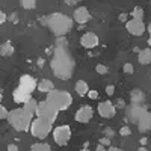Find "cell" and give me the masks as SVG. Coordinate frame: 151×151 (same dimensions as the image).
<instances>
[{"label": "cell", "mask_w": 151, "mask_h": 151, "mask_svg": "<svg viewBox=\"0 0 151 151\" xmlns=\"http://www.w3.org/2000/svg\"><path fill=\"white\" fill-rule=\"evenodd\" d=\"M8 113H9V110L5 106L0 104V119H6L8 118Z\"/></svg>", "instance_id": "obj_24"}, {"label": "cell", "mask_w": 151, "mask_h": 151, "mask_svg": "<svg viewBox=\"0 0 151 151\" xmlns=\"http://www.w3.org/2000/svg\"><path fill=\"white\" fill-rule=\"evenodd\" d=\"M97 150H98V151H103V150H106V145H103V144H98V145H97Z\"/></svg>", "instance_id": "obj_35"}, {"label": "cell", "mask_w": 151, "mask_h": 151, "mask_svg": "<svg viewBox=\"0 0 151 151\" xmlns=\"http://www.w3.org/2000/svg\"><path fill=\"white\" fill-rule=\"evenodd\" d=\"M94 116V110L91 106H82L77 112H76V121H79V122H89L91 118Z\"/></svg>", "instance_id": "obj_11"}, {"label": "cell", "mask_w": 151, "mask_h": 151, "mask_svg": "<svg viewBox=\"0 0 151 151\" xmlns=\"http://www.w3.org/2000/svg\"><path fill=\"white\" fill-rule=\"evenodd\" d=\"M104 133H106V136H107V137L113 136V132H112V129H109V127H107V129H104Z\"/></svg>", "instance_id": "obj_33"}, {"label": "cell", "mask_w": 151, "mask_h": 151, "mask_svg": "<svg viewBox=\"0 0 151 151\" xmlns=\"http://www.w3.org/2000/svg\"><path fill=\"white\" fill-rule=\"evenodd\" d=\"M86 95L89 97L91 100H97V98H98V92H97V91H88Z\"/></svg>", "instance_id": "obj_27"}, {"label": "cell", "mask_w": 151, "mask_h": 151, "mask_svg": "<svg viewBox=\"0 0 151 151\" xmlns=\"http://www.w3.org/2000/svg\"><path fill=\"white\" fill-rule=\"evenodd\" d=\"M9 20L14 23V24H17V23H18V15H17V12H12V14L9 15Z\"/></svg>", "instance_id": "obj_28"}, {"label": "cell", "mask_w": 151, "mask_h": 151, "mask_svg": "<svg viewBox=\"0 0 151 151\" xmlns=\"http://www.w3.org/2000/svg\"><path fill=\"white\" fill-rule=\"evenodd\" d=\"M118 18H119V21H122V23H124V21H127V14H121Z\"/></svg>", "instance_id": "obj_34"}, {"label": "cell", "mask_w": 151, "mask_h": 151, "mask_svg": "<svg viewBox=\"0 0 151 151\" xmlns=\"http://www.w3.org/2000/svg\"><path fill=\"white\" fill-rule=\"evenodd\" d=\"M52 125L53 124H50L48 121L36 116V119H32V124H30L29 130H30L32 136L38 137V139H44V137H47L48 133L52 132Z\"/></svg>", "instance_id": "obj_7"}, {"label": "cell", "mask_w": 151, "mask_h": 151, "mask_svg": "<svg viewBox=\"0 0 151 151\" xmlns=\"http://www.w3.org/2000/svg\"><path fill=\"white\" fill-rule=\"evenodd\" d=\"M36 88V80L29 74H24L21 76L20 79V85L18 88L14 91V100L17 103H24L27 98H30L32 95V91Z\"/></svg>", "instance_id": "obj_4"}, {"label": "cell", "mask_w": 151, "mask_h": 151, "mask_svg": "<svg viewBox=\"0 0 151 151\" xmlns=\"http://www.w3.org/2000/svg\"><path fill=\"white\" fill-rule=\"evenodd\" d=\"M113 92H115V86H113V85H107L106 86V95H113Z\"/></svg>", "instance_id": "obj_26"}, {"label": "cell", "mask_w": 151, "mask_h": 151, "mask_svg": "<svg viewBox=\"0 0 151 151\" xmlns=\"http://www.w3.org/2000/svg\"><path fill=\"white\" fill-rule=\"evenodd\" d=\"M137 60H139V64H142V65L151 64V48L141 50L139 55H137Z\"/></svg>", "instance_id": "obj_14"}, {"label": "cell", "mask_w": 151, "mask_h": 151, "mask_svg": "<svg viewBox=\"0 0 151 151\" xmlns=\"http://www.w3.org/2000/svg\"><path fill=\"white\" fill-rule=\"evenodd\" d=\"M8 150H9V151H17L18 147H17L15 144H9V145H8Z\"/></svg>", "instance_id": "obj_32"}, {"label": "cell", "mask_w": 151, "mask_h": 151, "mask_svg": "<svg viewBox=\"0 0 151 151\" xmlns=\"http://www.w3.org/2000/svg\"><path fill=\"white\" fill-rule=\"evenodd\" d=\"M23 104H24V106H23L24 109L29 110L30 113H33V115H35V112H36V106H38V101H36V100H35L33 97L27 98V100H26V101H24Z\"/></svg>", "instance_id": "obj_18"}, {"label": "cell", "mask_w": 151, "mask_h": 151, "mask_svg": "<svg viewBox=\"0 0 151 151\" xmlns=\"http://www.w3.org/2000/svg\"><path fill=\"white\" fill-rule=\"evenodd\" d=\"M109 150H110V151H116L118 148H116V147H109Z\"/></svg>", "instance_id": "obj_36"}, {"label": "cell", "mask_w": 151, "mask_h": 151, "mask_svg": "<svg viewBox=\"0 0 151 151\" xmlns=\"http://www.w3.org/2000/svg\"><path fill=\"white\" fill-rule=\"evenodd\" d=\"M35 115L30 113L29 110H26L24 107H18L14 109L8 113V122L11 124V127H14L17 132H27L30 129L32 124V118Z\"/></svg>", "instance_id": "obj_3"}, {"label": "cell", "mask_w": 151, "mask_h": 151, "mask_svg": "<svg viewBox=\"0 0 151 151\" xmlns=\"http://www.w3.org/2000/svg\"><path fill=\"white\" fill-rule=\"evenodd\" d=\"M100 144H103V145H110V137H101V139H100Z\"/></svg>", "instance_id": "obj_30"}, {"label": "cell", "mask_w": 151, "mask_h": 151, "mask_svg": "<svg viewBox=\"0 0 151 151\" xmlns=\"http://www.w3.org/2000/svg\"><path fill=\"white\" fill-rule=\"evenodd\" d=\"M79 2H82V0H65V3L70 5V6H74L76 3H79Z\"/></svg>", "instance_id": "obj_31"}, {"label": "cell", "mask_w": 151, "mask_h": 151, "mask_svg": "<svg viewBox=\"0 0 151 151\" xmlns=\"http://www.w3.org/2000/svg\"><path fill=\"white\" fill-rule=\"evenodd\" d=\"M15 52V48L14 45H12L9 41L3 42L2 45H0V56H3V58H8V56H12Z\"/></svg>", "instance_id": "obj_15"}, {"label": "cell", "mask_w": 151, "mask_h": 151, "mask_svg": "<svg viewBox=\"0 0 151 151\" xmlns=\"http://www.w3.org/2000/svg\"><path fill=\"white\" fill-rule=\"evenodd\" d=\"M98 113L101 118H106V119H110L115 116L116 113V106L113 104L112 101H101L98 104Z\"/></svg>", "instance_id": "obj_10"}, {"label": "cell", "mask_w": 151, "mask_h": 151, "mask_svg": "<svg viewBox=\"0 0 151 151\" xmlns=\"http://www.w3.org/2000/svg\"><path fill=\"white\" fill-rule=\"evenodd\" d=\"M6 20H8V15L5 14L3 11H0V24H3V23H6Z\"/></svg>", "instance_id": "obj_29"}, {"label": "cell", "mask_w": 151, "mask_h": 151, "mask_svg": "<svg viewBox=\"0 0 151 151\" xmlns=\"http://www.w3.org/2000/svg\"><path fill=\"white\" fill-rule=\"evenodd\" d=\"M70 137H71V129H70V125H59V127H56L53 130V139L58 145H67L68 141H70Z\"/></svg>", "instance_id": "obj_8"}, {"label": "cell", "mask_w": 151, "mask_h": 151, "mask_svg": "<svg viewBox=\"0 0 151 151\" xmlns=\"http://www.w3.org/2000/svg\"><path fill=\"white\" fill-rule=\"evenodd\" d=\"M88 91H89V88H88V83L85 80L76 82V92H77L80 97H85L88 94Z\"/></svg>", "instance_id": "obj_17"}, {"label": "cell", "mask_w": 151, "mask_h": 151, "mask_svg": "<svg viewBox=\"0 0 151 151\" xmlns=\"http://www.w3.org/2000/svg\"><path fill=\"white\" fill-rule=\"evenodd\" d=\"M91 20V14L89 11H88V8L85 6H80L74 11V21L79 23V24H86L88 21Z\"/></svg>", "instance_id": "obj_13"}, {"label": "cell", "mask_w": 151, "mask_h": 151, "mask_svg": "<svg viewBox=\"0 0 151 151\" xmlns=\"http://www.w3.org/2000/svg\"><path fill=\"white\" fill-rule=\"evenodd\" d=\"M122 71H124V74H133V65L130 64V62H127V64H124L122 65Z\"/></svg>", "instance_id": "obj_22"}, {"label": "cell", "mask_w": 151, "mask_h": 151, "mask_svg": "<svg viewBox=\"0 0 151 151\" xmlns=\"http://www.w3.org/2000/svg\"><path fill=\"white\" fill-rule=\"evenodd\" d=\"M58 107L53 106L50 101H47V100H44V101H40L36 106V112H35V115L38 118H42L45 121H48L50 124H55L56 118H58Z\"/></svg>", "instance_id": "obj_6"}, {"label": "cell", "mask_w": 151, "mask_h": 151, "mask_svg": "<svg viewBox=\"0 0 151 151\" xmlns=\"http://www.w3.org/2000/svg\"><path fill=\"white\" fill-rule=\"evenodd\" d=\"M73 67H74V62L71 59L70 52L67 50V40L64 36H58V47L52 59L53 73L59 79H70L73 74Z\"/></svg>", "instance_id": "obj_1"}, {"label": "cell", "mask_w": 151, "mask_h": 151, "mask_svg": "<svg viewBox=\"0 0 151 151\" xmlns=\"http://www.w3.org/2000/svg\"><path fill=\"white\" fill-rule=\"evenodd\" d=\"M36 88H38V89H40L41 92H50V91H52V89H55V85H53V82L52 80H48V79H42L40 83H38L36 85Z\"/></svg>", "instance_id": "obj_16"}, {"label": "cell", "mask_w": 151, "mask_h": 151, "mask_svg": "<svg viewBox=\"0 0 151 151\" xmlns=\"http://www.w3.org/2000/svg\"><path fill=\"white\" fill-rule=\"evenodd\" d=\"M30 150L32 151H50L52 147H50L48 144H45V142H36L30 147Z\"/></svg>", "instance_id": "obj_19"}, {"label": "cell", "mask_w": 151, "mask_h": 151, "mask_svg": "<svg viewBox=\"0 0 151 151\" xmlns=\"http://www.w3.org/2000/svg\"><path fill=\"white\" fill-rule=\"evenodd\" d=\"M119 134H121V136H130V134H132L130 127H122V129L119 130Z\"/></svg>", "instance_id": "obj_25"}, {"label": "cell", "mask_w": 151, "mask_h": 151, "mask_svg": "<svg viewBox=\"0 0 151 151\" xmlns=\"http://www.w3.org/2000/svg\"><path fill=\"white\" fill-rule=\"evenodd\" d=\"M2 100H3V94L0 92V103H2Z\"/></svg>", "instance_id": "obj_37"}, {"label": "cell", "mask_w": 151, "mask_h": 151, "mask_svg": "<svg viewBox=\"0 0 151 151\" xmlns=\"http://www.w3.org/2000/svg\"><path fill=\"white\" fill-rule=\"evenodd\" d=\"M95 71H97L98 74H107V73H109L107 67H106V65H103V64H98V65L95 67Z\"/></svg>", "instance_id": "obj_23"}, {"label": "cell", "mask_w": 151, "mask_h": 151, "mask_svg": "<svg viewBox=\"0 0 151 151\" xmlns=\"http://www.w3.org/2000/svg\"><path fill=\"white\" fill-rule=\"evenodd\" d=\"M47 101H50L53 106L58 107V110H67L71 103H73V98L71 94H68L67 91H60V89H52L50 92H47Z\"/></svg>", "instance_id": "obj_5"}, {"label": "cell", "mask_w": 151, "mask_h": 151, "mask_svg": "<svg viewBox=\"0 0 151 151\" xmlns=\"http://www.w3.org/2000/svg\"><path fill=\"white\" fill-rule=\"evenodd\" d=\"M132 17L136 18V20H144V9L139 8V6L133 8V11H132Z\"/></svg>", "instance_id": "obj_20"}, {"label": "cell", "mask_w": 151, "mask_h": 151, "mask_svg": "<svg viewBox=\"0 0 151 151\" xmlns=\"http://www.w3.org/2000/svg\"><path fill=\"white\" fill-rule=\"evenodd\" d=\"M125 29H127V32L133 36H142L145 33V24L142 20H136V18H132L130 21L125 23Z\"/></svg>", "instance_id": "obj_9"}, {"label": "cell", "mask_w": 151, "mask_h": 151, "mask_svg": "<svg viewBox=\"0 0 151 151\" xmlns=\"http://www.w3.org/2000/svg\"><path fill=\"white\" fill-rule=\"evenodd\" d=\"M80 44L85 48H95L98 45V36L94 32H86L80 38Z\"/></svg>", "instance_id": "obj_12"}, {"label": "cell", "mask_w": 151, "mask_h": 151, "mask_svg": "<svg viewBox=\"0 0 151 151\" xmlns=\"http://www.w3.org/2000/svg\"><path fill=\"white\" fill-rule=\"evenodd\" d=\"M20 3L24 9H33L36 6V0H20Z\"/></svg>", "instance_id": "obj_21"}, {"label": "cell", "mask_w": 151, "mask_h": 151, "mask_svg": "<svg viewBox=\"0 0 151 151\" xmlns=\"http://www.w3.org/2000/svg\"><path fill=\"white\" fill-rule=\"evenodd\" d=\"M42 24H45L55 36H65V33H68L73 27V20L68 15L56 12V14L44 17Z\"/></svg>", "instance_id": "obj_2"}]
</instances>
